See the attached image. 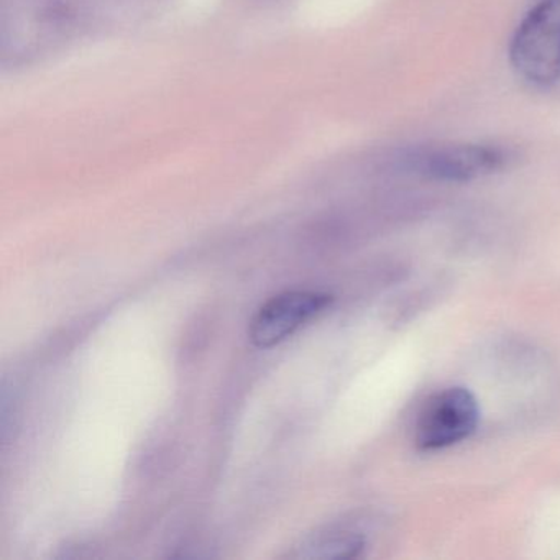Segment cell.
Masks as SVG:
<instances>
[{"mask_svg": "<svg viewBox=\"0 0 560 560\" xmlns=\"http://www.w3.org/2000/svg\"><path fill=\"white\" fill-rule=\"evenodd\" d=\"M480 408L468 389L445 388L425 401L416 422V445L439 451L470 438L478 428Z\"/></svg>", "mask_w": 560, "mask_h": 560, "instance_id": "obj_3", "label": "cell"}, {"mask_svg": "<svg viewBox=\"0 0 560 560\" xmlns=\"http://www.w3.org/2000/svg\"><path fill=\"white\" fill-rule=\"evenodd\" d=\"M510 61L533 86L560 80V0H536L511 38Z\"/></svg>", "mask_w": 560, "mask_h": 560, "instance_id": "obj_2", "label": "cell"}, {"mask_svg": "<svg viewBox=\"0 0 560 560\" xmlns=\"http://www.w3.org/2000/svg\"><path fill=\"white\" fill-rule=\"evenodd\" d=\"M365 539L347 529H329L304 539L290 553L293 559H352L359 557Z\"/></svg>", "mask_w": 560, "mask_h": 560, "instance_id": "obj_5", "label": "cell"}, {"mask_svg": "<svg viewBox=\"0 0 560 560\" xmlns=\"http://www.w3.org/2000/svg\"><path fill=\"white\" fill-rule=\"evenodd\" d=\"M508 162V150L491 143L442 142L398 150L393 166L431 182L467 183L500 172Z\"/></svg>", "mask_w": 560, "mask_h": 560, "instance_id": "obj_1", "label": "cell"}, {"mask_svg": "<svg viewBox=\"0 0 560 560\" xmlns=\"http://www.w3.org/2000/svg\"><path fill=\"white\" fill-rule=\"evenodd\" d=\"M332 303V296L317 291H287L260 307L248 329L252 343L260 349L278 346L301 326L319 316Z\"/></svg>", "mask_w": 560, "mask_h": 560, "instance_id": "obj_4", "label": "cell"}]
</instances>
